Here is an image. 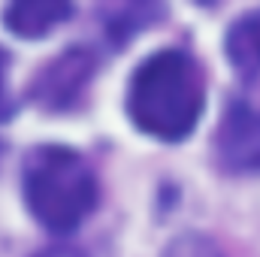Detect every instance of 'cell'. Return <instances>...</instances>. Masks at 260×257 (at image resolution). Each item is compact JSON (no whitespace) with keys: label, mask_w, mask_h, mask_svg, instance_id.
I'll use <instances>...</instances> for the list:
<instances>
[{"label":"cell","mask_w":260,"mask_h":257,"mask_svg":"<svg viewBox=\"0 0 260 257\" xmlns=\"http://www.w3.org/2000/svg\"><path fill=\"white\" fill-rule=\"evenodd\" d=\"M21 191L30 215L52 233L76 230L97 206L88 160L67 145H37L24 157Z\"/></svg>","instance_id":"2"},{"label":"cell","mask_w":260,"mask_h":257,"mask_svg":"<svg viewBox=\"0 0 260 257\" xmlns=\"http://www.w3.org/2000/svg\"><path fill=\"white\" fill-rule=\"evenodd\" d=\"M206 103L203 70L182 49H164L136 67L127 91L133 124L164 142H179L197 127Z\"/></svg>","instance_id":"1"},{"label":"cell","mask_w":260,"mask_h":257,"mask_svg":"<svg viewBox=\"0 0 260 257\" xmlns=\"http://www.w3.org/2000/svg\"><path fill=\"white\" fill-rule=\"evenodd\" d=\"M70 9H73L70 0H9L3 21L9 34L21 40H40V37H49L64 21Z\"/></svg>","instance_id":"4"},{"label":"cell","mask_w":260,"mask_h":257,"mask_svg":"<svg viewBox=\"0 0 260 257\" xmlns=\"http://www.w3.org/2000/svg\"><path fill=\"white\" fill-rule=\"evenodd\" d=\"M37 257H85V254H82V251H76V248H70V245H55V248L40 251Z\"/></svg>","instance_id":"8"},{"label":"cell","mask_w":260,"mask_h":257,"mask_svg":"<svg viewBox=\"0 0 260 257\" xmlns=\"http://www.w3.org/2000/svg\"><path fill=\"white\" fill-rule=\"evenodd\" d=\"M227 55L239 70L260 73V9H251L248 15H242L230 27V34H227Z\"/></svg>","instance_id":"6"},{"label":"cell","mask_w":260,"mask_h":257,"mask_svg":"<svg viewBox=\"0 0 260 257\" xmlns=\"http://www.w3.org/2000/svg\"><path fill=\"white\" fill-rule=\"evenodd\" d=\"M91 76V55L85 52H70L64 58H58L55 64L43 73V91H40V100L43 103H52V106H64L67 100L82 88V82Z\"/></svg>","instance_id":"5"},{"label":"cell","mask_w":260,"mask_h":257,"mask_svg":"<svg viewBox=\"0 0 260 257\" xmlns=\"http://www.w3.org/2000/svg\"><path fill=\"white\" fill-rule=\"evenodd\" d=\"M164 257H224V251L200 233H185V236H176L167 245Z\"/></svg>","instance_id":"7"},{"label":"cell","mask_w":260,"mask_h":257,"mask_svg":"<svg viewBox=\"0 0 260 257\" xmlns=\"http://www.w3.org/2000/svg\"><path fill=\"white\" fill-rule=\"evenodd\" d=\"M200 3H209V0H200Z\"/></svg>","instance_id":"9"},{"label":"cell","mask_w":260,"mask_h":257,"mask_svg":"<svg viewBox=\"0 0 260 257\" xmlns=\"http://www.w3.org/2000/svg\"><path fill=\"white\" fill-rule=\"evenodd\" d=\"M218 148L230 167L239 170H260V115L233 106L218 133Z\"/></svg>","instance_id":"3"}]
</instances>
